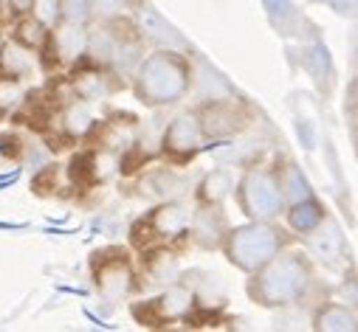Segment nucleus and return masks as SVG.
Instances as JSON below:
<instances>
[{"label": "nucleus", "mask_w": 358, "mask_h": 332, "mask_svg": "<svg viewBox=\"0 0 358 332\" xmlns=\"http://www.w3.org/2000/svg\"><path fill=\"white\" fill-rule=\"evenodd\" d=\"M248 299L257 301L259 307L277 310V307H291L302 301L313 285V265L310 257L302 251H282L271 257L262 268L248 273Z\"/></svg>", "instance_id": "obj_1"}, {"label": "nucleus", "mask_w": 358, "mask_h": 332, "mask_svg": "<svg viewBox=\"0 0 358 332\" xmlns=\"http://www.w3.org/2000/svg\"><path fill=\"white\" fill-rule=\"evenodd\" d=\"M192 85V65L184 54L158 48L136 68L133 93L147 107H166L187 96Z\"/></svg>", "instance_id": "obj_2"}, {"label": "nucleus", "mask_w": 358, "mask_h": 332, "mask_svg": "<svg viewBox=\"0 0 358 332\" xmlns=\"http://www.w3.org/2000/svg\"><path fill=\"white\" fill-rule=\"evenodd\" d=\"M285 245H288V234L282 228H277L274 222L248 220L234 228L229 225L220 242V251L229 259V265H234L243 273H254L271 257H277Z\"/></svg>", "instance_id": "obj_3"}, {"label": "nucleus", "mask_w": 358, "mask_h": 332, "mask_svg": "<svg viewBox=\"0 0 358 332\" xmlns=\"http://www.w3.org/2000/svg\"><path fill=\"white\" fill-rule=\"evenodd\" d=\"M234 197L240 211L257 222H274L285 211L277 169H268V166H248L234 186Z\"/></svg>", "instance_id": "obj_4"}, {"label": "nucleus", "mask_w": 358, "mask_h": 332, "mask_svg": "<svg viewBox=\"0 0 358 332\" xmlns=\"http://www.w3.org/2000/svg\"><path fill=\"white\" fill-rule=\"evenodd\" d=\"M91 276H94V287L102 296V301L116 304L124 301L136 287H138V276L133 271L130 254L119 245H108L91 254Z\"/></svg>", "instance_id": "obj_5"}, {"label": "nucleus", "mask_w": 358, "mask_h": 332, "mask_svg": "<svg viewBox=\"0 0 358 332\" xmlns=\"http://www.w3.org/2000/svg\"><path fill=\"white\" fill-rule=\"evenodd\" d=\"M87 51H91V34H87V26L59 20L48 29L45 43L37 48V65L43 70L54 73L57 68H71Z\"/></svg>", "instance_id": "obj_6"}, {"label": "nucleus", "mask_w": 358, "mask_h": 332, "mask_svg": "<svg viewBox=\"0 0 358 332\" xmlns=\"http://www.w3.org/2000/svg\"><path fill=\"white\" fill-rule=\"evenodd\" d=\"M203 130L198 121V113H181L169 121L161 138V158L172 166H187L203 152Z\"/></svg>", "instance_id": "obj_7"}, {"label": "nucleus", "mask_w": 358, "mask_h": 332, "mask_svg": "<svg viewBox=\"0 0 358 332\" xmlns=\"http://www.w3.org/2000/svg\"><path fill=\"white\" fill-rule=\"evenodd\" d=\"M195 113H198V121H201V130L206 138H231V135L243 133L251 119L245 105L237 99H217V102L203 105Z\"/></svg>", "instance_id": "obj_8"}, {"label": "nucleus", "mask_w": 358, "mask_h": 332, "mask_svg": "<svg viewBox=\"0 0 358 332\" xmlns=\"http://www.w3.org/2000/svg\"><path fill=\"white\" fill-rule=\"evenodd\" d=\"M158 242H175V239H184L189 236V222H192V211L184 203H161L147 214Z\"/></svg>", "instance_id": "obj_9"}, {"label": "nucleus", "mask_w": 358, "mask_h": 332, "mask_svg": "<svg viewBox=\"0 0 358 332\" xmlns=\"http://www.w3.org/2000/svg\"><path fill=\"white\" fill-rule=\"evenodd\" d=\"M226 231H229V222H226V214L220 211V206H201L198 211H192L189 236H192L195 245L203 248V251H215V248H220Z\"/></svg>", "instance_id": "obj_10"}, {"label": "nucleus", "mask_w": 358, "mask_h": 332, "mask_svg": "<svg viewBox=\"0 0 358 332\" xmlns=\"http://www.w3.org/2000/svg\"><path fill=\"white\" fill-rule=\"evenodd\" d=\"M59 121H62L65 138H71V141H85L87 135H91V130L99 124V119H96L91 102L76 99V96H73V102H68V105L62 107Z\"/></svg>", "instance_id": "obj_11"}, {"label": "nucleus", "mask_w": 358, "mask_h": 332, "mask_svg": "<svg viewBox=\"0 0 358 332\" xmlns=\"http://www.w3.org/2000/svg\"><path fill=\"white\" fill-rule=\"evenodd\" d=\"M37 70V51L23 48L15 40H6L0 48V79H26Z\"/></svg>", "instance_id": "obj_12"}, {"label": "nucleus", "mask_w": 358, "mask_h": 332, "mask_svg": "<svg viewBox=\"0 0 358 332\" xmlns=\"http://www.w3.org/2000/svg\"><path fill=\"white\" fill-rule=\"evenodd\" d=\"M282 214H285L288 228H291L294 234H299V236L310 234L313 228H319V225L327 220V214H324V209H322V203H319L316 197H305V200L288 203Z\"/></svg>", "instance_id": "obj_13"}, {"label": "nucleus", "mask_w": 358, "mask_h": 332, "mask_svg": "<svg viewBox=\"0 0 358 332\" xmlns=\"http://www.w3.org/2000/svg\"><path fill=\"white\" fill-rule=\"evenodd\" d=\"M316 332H355V312L347 304L327 301L313 312Z\"/></svg>", "instance_id": "obj_14"}, {"label": "nucleus", "mask_w": 358, "mask_h": 332, "mask_svg": "<svg viewBox=\"0 0 358 332\" xmlns=\"http://www.w3.org/2000/svg\"><path fill=\"white\" fill-rule=\"evenodd\" d=\"M65 175L76 189H94L99 183V172H96V149H79L71 155Z\"/></svg>", "instance_id": "obj_15"}, {"label": "nucleus", "mask_w": 358, "mask_h": 332, "mask_svg": "<svg viewBox=\"0 0 358 332\" xmlns=\"http://www.w3.org/2000/svg\"><path fill=\"white\" fill-rule=\"evenodd\" d=\"M141 268H144V276L150 282H166L172 285L175 276H178V262L169 251L164 248H150V251H141Z\"/></svg>", "instance_id": "obj_16"}, {"label": "nucleus", "mask_w": 358, "mask_h": 332, "mask_svg": "<svg viewBox=\"0 0 358 332\" xmlns=\"http://www.w3.org/2000/svg\"><path fill=\"white\" fill-rule=\"evenodd\" d=\"M308 236V248H310V254H316L322 262H327L330 268L336 265V259L341 257V234L333 228V225H327V231H324V222L319 225V228H313L310 234H305Z\"/></svg>", "instance_id": "obj_17"}, {"label": "nucleus", "mask_w": 358, "mask_h": 332, "mask_svg": "<svg viewBox=\"0 0 358 332\" xmlns=\"http://www.w3.org/2000/svg\"><path fill=\"white\" fill-rule=\"evenodd\" d=\"M130 315L136 318V324H141L147 329H164V326L175 324L172 315L166 312V304H164L161 296L147 299V301H133L130 304Z\"/></svg>", "instance_id": "obj_18"}, {"label": "nucleus", "mask_w": 358, "mask_h": 332, "mask_svg": "<svg viewBox=\"0 0 358 332\" xmlns=\"http://www.w3.org/2000/svg\"><path fill=\"white\" fill-rule=\"evenodd\" d=\"M277 178H280V189H282L285 206H288V203H296V200H305V197H313L308 178H305V175L296 169L294 163L280 166V169H277Z\"/></svg>", "instance_id": "obj_19"}, {"label": "nucleus", "mask_w": 358, "mask_h": 332, "mask_svg": "<svg viewBox=\"0 0 358 332\" xmlns=\"http://www.w3.org/2000/svg\"><path fill=\"white\" fill-rule=\"evenodd\" d=\"M45 37H48V26L40 23V20L31 17V15L20 17V20L15 23V29H12V40L20 43L23 48H31V51H37V48L45 43Z\"/></svg>", "instance_id": "obj_20"}, {"label": "nucleus", "mask_w": 358, "mask_h": 332, "mask_svg": "<svg viewBox=\"0 0 358 332\" xmlns=\"http://www.w3.org/2000/svg\"><path fill=\"white\" fill-rule=\"evenodd\" d=\"M231 192V178L226 172H212L209 178H203V183L198 186V200L201 206H220Z\"/></svg>", "instance_id": "obj_21"}, {"label": "nucleus", "mask_w": 358, "mask_h": 332, "mask_svg": "<svg viewBox=\"0 0 358 332\" xmlns=\"http://www.w3.org/2000/svg\"><path fill=\"white\" fill-rule=\"evenodd\" d=\"M57 9L62 23L87 26L94 20V0H57Z\"/></svg>", "instance_id": "obj_22"}, {"label": "nucleus", "mask_w": 358, "mask_h": 332, "mask_svg": "<svg viewBox=\"0 0 358 332\" xmlns=\"http://www.w3.org/2000/svg\"><path fill=\"white\" fill-rule=\"evenodd\" d=\"M26 99V88L20 79H0V121L12 116Z\"/></svg>", "instance_id": "obj_23"}, {"label": "nucleus", "mask_w": 358, "mask_h": 332, "mask_svg": "<svg viewBox=\"0 0 358 332\" xmlns=\"http://www.w3.org/2000/svg\"><path fill=\"white\" fill-rule=\"evenodd\" d=\"M181 321H184L187 326H192V329H201V326H220V324H223V312H220V310H212V307H203V304H192V307L181 315Z\"/></svg>", "instance_id": "obj_24"}, {"label": "nucleus", "mask_w": 358, "mask_h": 332, "mask_svg": "<svg viewBox=\"0 0 358 332\" xmlns=\"http://www.w3.org/2000/svg\"><path fill=\"white\" fill-rule=\"evenodd\" d=\"M57 186H59V166L57 163L43 166V169L31 178V192L37 197H54L57 195Z\"/></svg>", "instance_id": "obj_25"}, {"label": "nucleus", "mask_w": 358, "mask_h": 332, "mask_svg": "<svg viewBox=\"0 0 358 332\" xmlns=\"http://www.w3.org/2000/svg\"><path fill=\"white\" fill-rule=\"evenodd\" d=\"M155 245H161V242H158V236H155L150 220H147V217H138V220L130 225V248H136V251L141 254V251H150V248H155Z\"/></svg>", "instance_id": "obj_26"}, {"label": "nucleus", "mask_w": 358, "mask_h": 332, "mask_svg": "<svg viewBox=\"0 0 358 332\" xmlns=\"http://www.w3.org/2000/svg\"><path fill=\"white\" fill-rule=\"evenodd\" d=\"M29 15L37 17L40 23H45L48 29L54 23H59V9H57V0H29Z\"/></svg>", "instance_id": "obj_27"}, {"label": "nucleus", "mask_w": 358, "mask_h": 332, "mask_svg": "<svg viewBox=\"0 0 358 332\" xmlns=\"http://www.w3.org/2000/svg\"><path fill=\"white\" fill-rule=\"evenodd\" d=\"M26 152V144L17 133H3L0 135V158L6 160H20V155Z\"/></svg>", "instance_id": "obj_28"}, {"label": "nucleus", "mask_w": 358, "mask_h": 332, "mask_svg": "<svg viewBox=\"0 0 358 332\" xmlns=\"http://www.w3.org/2000/svg\"><path fill=\"white\" fill-rule=\"evenodd\" d=\"M122 3L124 0H94V12H102L105 17H110L122 12Z\"/></svg>", "instance_id": "obj_29"}, {"label": "nucleus", "mask_w": 358, "mask_h": 332, "mask_svg": "<svg viewBox=\"0 0 358 332\" xmlns=\"http://www.w3.org/2000/svg\"><path fill=\"white\" fill-rule=\"evenodd\" d=\"M3 43H6V40H3V34H0V48H3Z\"/></svg>", "instance_id": "obj_30"}, {"label": "nucleus", "mask_w": 358, "mask_h": 332, "mask_svg": "<svg viewBox=\"0 0 358 332\" xmlns=\"http://www.w3.org/2000/svg\"><path fill=\"white\" fill-rule=\"evenodd\" d=\"M26 3H29V0H26Z\"/></svg>", "instance_id": "obj_31"}]
</instances>
